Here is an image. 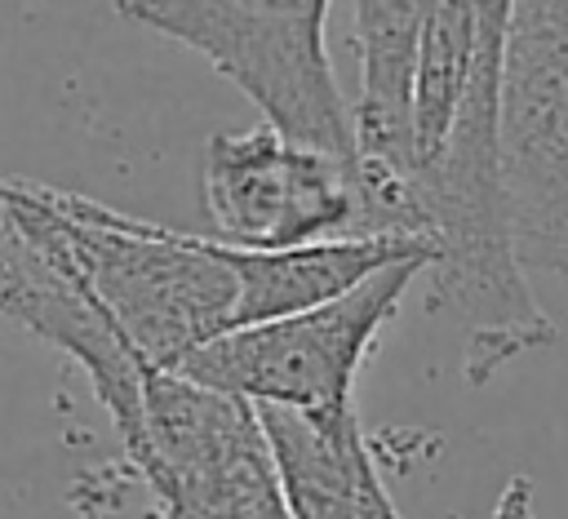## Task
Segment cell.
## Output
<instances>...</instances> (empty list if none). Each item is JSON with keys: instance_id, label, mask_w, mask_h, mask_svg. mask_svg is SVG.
I'll return each mask as SVG.
<instances>
[{"instance_id": "cell-5", "label": "cell", "mask_w": 568, "mask_h": 519, "mask_svg": "<svg viewBox=\"0 0 568 519\" xmlns=\"http://www.w3.org/2000/svg\"><path fill=\"white\" fill-rule=\"evenodd\" d=\"M422 271L426 262L386 266L320 311L253 328H231L217 342L200 346L178 368V377L248 399L253 408H288V413L346 408L355 373L364 368L382 324L399 311L408 284Z\"/></svg>"}, {"instance_id": "cell-10", "label": "cell", "mask_w": 568, "mask_h": 519, "mask_svg": "<svg viewBox=\"0 0 568 519\" xmlns=\"http://www.w3.org/2000/svg\"><path fill=\"white\" fill-rule=\"evenodd\" d=\"M422 0H359L351 4V31L359 53V93L351 102L355 151L368 164L417 177V53H422Z\"/></svg>"}, {"instance_id": "cell-11", "label": "cell", "mask_w": 568, "mask_h": 519, "mask_svg": "<svg viewBox=\"0 0 568 519\" xmlns=\"http://www.w3.org/2000/svg\"><path fill=\"white\" fill-rule=\"evenodd\" d=\"M226 262L240 279L235 328H253V324L320 311L386 266H404V262L430 266V248L408 240H328V244H306L288 253L226 248Z\"/></svg>"}, {"instance_id": "cell-8", "label": "cell", "mask_w": 568, "mask_h": 519, "mask_svg": "<svg viewBox=\"0 0 568 519\" xmlns=\"http://www.w3.org/2000/svg\"><path fill=\"white\" fill-rule=\"evenodd\" d=\"M200 191L213 240L240 253L355 240V160L288 142L266 120L209 138Z\"/></svg>"}, {"instance_id": "cell-3", "label": "cell", "mask_w": 568, "mask_h": 519, "mask_svg": "<svg viewBox=\"0 0 568 519\" xmlns=\"http://www.w3.org/2000/svg\"><path fill=\"white\" fill-rule=\"evenodd\" d=\"M115 9L209 58L288 142L359 160L324 49V0H124Z\"/></svg>"}, {"instance_id": "cell-12", "label": "cell", "mask_w": 568, "mask_h": 519, "mask_svg": "<svg viewBox=\"0 0 568 519\" xmlns=\"http://www.w3.org/2000/svg\"><path fill=\"white\" fill-rule=\"evenodd\" d=\"M479 49V4L448 0L426 4L422 53H417V93H413V129H417V173L430 169L457 124L462 98L470 89Z\"/></svg>"}, {"instance_id": "cell-6", "label": "cell", "mask_w": 568, "mask_h": 519, "mask_svg": "<svg viewBox=\"0 0 568 519\" xmlns=\"http://www.w3.org/2000/svg\"><path fill=\"white\" fill-rule=\"evenodd\" d=\"M501 173L524 271L568 284V0L510 4Z\"/></svg>"}, {"instance_id": "cell-13", "label": "cell", "mask_w": 568, "mask_h": 519, "mask_svg": "<svg viewBox=\"0 0 568 519\" xmlns=\"http://www.w3.org/2000/svg\"><path fill=\"white\" fill-rule=\"evenodd\" d=\"M493 519H532V484L524 475H515L506 484V492L493 506Z\"/></svg>"}, {"instance_id": "cell-2", "label": "cell", "mask_w": 568, "mask_h": 519, "mask_svg": "<svg viewBox=\"0 0 568 519\" xmlns=\"http://www.w3.org/2000/svg\"><path fill=\"white\" fill-rule=\"evenodd\" d=\"M0 191L58 231L106 315L151 368L178 373L200 346L235 328L240 279L213 235L142 222L49 182L0 177Z\"/></svg>"}, {"instance_id": "cell-4", "label": "cell", "mask_w": 568, "mask_h": 519, "mask_svg": "<svg viewBox=\"0 0 568 519\" xmlns=\"http://www.w3.org/2000/svg\"><path fill=\"white\" fill-rule=\"evenodd\" d=\"M124 452L160 519H293L248 399L151 373L142 435Z\"/></svg>"}, {"instance_id": "cell-9", "label": "cell", "mask_w": 568, "mask_h": 519, "mask_svg": "<svg viewBox=\"0 0 568 519\" xmlns=\"http://www.w3.org/2000/svg\"><path fill=\"white\" fill-rule=\"evenodd\" d=\"M293 519H404L359 430L355 404L328 413L257 408Z\"/></svg>"}, {"instance_id": "cell-7", "label": "cell", "mask_w": 568, "mask_h": 519, "mask_svg": "<svg viewBox=\"0 0 568 519\" xmlns=\"http://www.w3.org/2000/svg\"><path fill=\"white\" fill-rule=\"evenodd\" d=\"M0 315L71 355L93 381L98 404L115 421L120 444L133 448L142 435L146 377L160 368H151L133 350V342L120 333V324L106 315V306L62 248L58 231L31 204L0 191Z\"/></svg>"}, {"instance_id": "cell-1", "label": "cell", "mask_w": 568, "mask_h": 519, "mask_svg": "<svg viewBox=\"0 0 568 519\" xmlns=\"http://www.w3.org/2000/svg\"><path fill=\"white\" fill-rule=\"evenodd\" d=\"M510 4H479V49L457 124L430 169L417 173L430 244L435 315L457 319L466 333L462 373L484 386L501 364L555 342V319L537 306L510 231L506 173H501V62H506Z\"/></svg>"}]
</instances>
